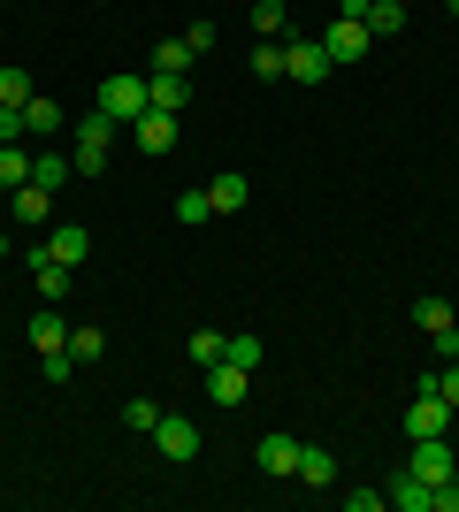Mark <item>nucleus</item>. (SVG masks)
<instances>
[{"label": "nucleus", "mask_w": 459, "mask_h": 512, "mask_svg": "<svg viewBox=\"0 0 459 512\" xmlns=\"http://www.w3.org/2000/svg\"><path fill=\"white\" fill-rule=\"evenodd\" d=\"M146 107H153V92H146V77H131V69L100 85V115H108V123H138Z\"/></svg>", "instance_id": "obj_1"}, {"label": "nucleus", "mask_w": 459, "mask_h": 512, "mask_svg": "<svg viewBox=\"0 0 459 512\" xmlns=\"http://www.w3.org/2000/svg\"><path fill=\"white\" fill-rule=\"evenodd\" d=\"M108 138H115L108 115H85V123H77V146H69V169H77V176H100V169H108Z\"/></svg>", "instance_id": "obj_2"}, {"label": "nucleus", "mask_w": 459, "mask_h": 512, "mask_svg": "<svg viewBox=\"0 0 459 512\" xmlns=\"http://www.w3.org/2000/svg\"><path fill=\"white\" fill-rule=\"evenodd\" d=\"M153 451H161L169 467H192L199 459V428L184 421V413H161V421H153Z\"/></svg>", "instance_id": "obj_3"}, {"label": "nucleus", "mask_w": 459, "mask_h": 512, "mask_svg": "<svg viewBox=\"0 0 459 512\" xmlns=\"http://www.w3.org/2000/svg\"><path fill=\"white\" fill-rule=\"evenodd\" d=\"M414 474L437 490V482H452L459 459H452V436H414Z\"/></svg>", "instance_id": "obj_4"}, {"label": "nucleus", "mask_w": 459, "mask_h": 512, "mask_svg": "<svg viewBox=\"0 0 459 512\" xmlns=\"http://www.w3.org/2000/svg\"><path fill=\"white\" fill-rule=\"evenodd\" d=\"M299 451H306L299 436H284V428H268L253 459H261V474H276V482H291V474H299Z\"/></svg>", "instance_id": "obj_5"}, {"label": "nucleus", "mask_w": 459, "mask_h": 512, "mask_svg": "<svg viewBox=\"0 0 459 512\" xmlns=\"http://www.w3.org/2000/svg\"><path fill=\"white\" fill-rule=\"evenodd\" d=\"M322 46H329V62H360V54L375 46V31H368V23H352V16H337L322 31Z\"/></svg>", "instance_id": "obj_6"}, {"label": "nucleus", "mask_w": 459, "mask_h": 512, "mask_svg": "<svg viewBox=\"0 0 459 512\" xmlns=\"http://www.w3.org/2000/svg\"><path fill=\"white\" fill-rule=\"evenodd\" d=\"M23 130H31V138H46V146H54V138H62V130H69L62 100H54V92H31V100H23Z\"/></svg>", "instance_id": "obj_7"}, {"label": "nucleus", "mask_w": 459, "mask_h": 512, "mask_svg": "<svg viewBox=\"0 0 459 512\" xmlns=\"http://www.w3.org/2000/svg\"><path fill=\"white\" fill-rule=\"evenodd\" d=\"M329 69H337V62H329L322 39H291V69H284V77H299V85H329Z\"/></svg>", "instance_id": "obj_8"}, {"label": "nucleus", "mask_w": 459, "mask_h": 512, "mask_svg": "<svg viewBox=\"0 0 459 512\" xmlns=\"http://www.w3.org/2000/svg\"><path fill=\"white\" fill-rule=\"evenodd\" d=\"M383 505H391V512H429V505H437V490L406 467V474H391V482H383Z\"/></svg>", "instance_id": "obj_9"}, {"label": "nucleus", "mask_w": 459, "mask_h": 512, "mask_svg": "<svg viewBox=\"0 0 459 512\" xmlns=\"http://www.w3.org/2000/svg\"><path fill=\"white\" fill-rule=\"evenodd\" d=\"M39 253L69 260V268H85V253H92V230H85V222H54V230H46V245H39Z\"/></svg>", "instance_id": "obj_10"}, {"label": "nucleus", "mask_w": 459, "mask_h": 512, "mask_svg": "<svg viewBox=\"0 0 459 512\" xmlns=\"http://www.w3.org/2000/svg\"><path fill=\"white\" fill-rule=\"evenodd\" d=\"M31 276H39V299H54V306H62V299H69V283H77V268H69V260H54V253H39V245H31Z\"/></svg>", "instance_id": "obj_11"}, {"label": "nucleus", "mask_w": 459, "mask_h": 512, "mask_svg": "<svg viewBox=\"0 0 459 512\" xmlns=\"http://www.w3.org/2000/svg\"><path fill=\"white\" fill-rule=\"evenodd\" d=\"M31 352H39V360L69 352V321H62V306H54V299H46V314H31Z\"/></svg>", "instance_id": "obj_12"}, {"label": "nucleus", "mask_w": 459, "mask_h": 512, "mask_svg": "<svg viewBox=\"0 0 459 512\" xmlns=\"http://www.w3.org/2000/svg\"><path fill=\"white\" fill-rule=\"evenodd\" d=\"M138 153H169L176 146V130H184V123H176V115H161V107H146V115H138Z\"/></svg>", "instance_id": "obj_13"}, {"label": "nucleus", "mask_w": 459, "mask_h": 512, "mask_svg": "<svg viewBox=\"0 0 459 512\" xmlns=\"http://www.w3.org/2000/svg\"><path fill=\"white\" fill-rule=\"evenodd\" d=\"M299 482H306V490H337V451H329V444H306L299 451Z\"/></svg>", "instance_id": "obj_14"}, {"label": "nucleus", "mask_w": 459, "mask_h": 512, "mask_svg": "<svg viewBox=\"0 0 459 512\" xmlns=\"http://www.w3.org/2000/svg\"><path fill=\"white\" fill-rule=\"evenodd\" d=\"M207 398H215L222 413H230V406H245V367L215 360V367H207Z\"/></svg>", "instance_id": "obj_15"}, {"label": "nucleus", "mask_w": 459, "mask_h": 512, "mask_svg": "<svg viewBox=\"0 0 459 512\" xmlns=\"http://www.w3.org/2000/svg\"><path fill=\"white\" fill-rule=\"evenodd\" d=\"M46 207H54V192H46V184H16V192H8V214H16L23 230H39Z\"/></svg>", "instance_id": "obj_16"}, {"label": "nucleus", "mask_w": 459, "mask_h": 512, "mask_svg": "<svg viewBox=\"0 0 459 512\" xmlns=\"http://www.w3.org/2000/svg\"><path fill=\"white\" fill-rule=\"evenodd\" d=\"M146 92H153V107H161V115H184V100H192V85H184L176 69H153Z\"/></svg>", "instance_id": "obj_17"}, {"label": "nucleus", "mask_w": 459, "mask_h": 512, "mask_svg": "<svg viewBox=\"0 0 459 512\" xmlns=\"http://www.w3.org/2000/svg\"><path fill=\"white\" fill-rule=\"evenodd\" d=\"M69 176H77V169H69V153H54V146H39V153H31V184H46V192H62Z\"/></svg>", "instance_id": "obj_18"}, {"label": "nucleus", "mask_w": 459, "mask_h": 512, "mask_svg": "<svg viewBox=\"0 0 459 512\" xmlns=\"http://www.w3.org/2000/svg\"><path fill=\"white\" fill-rule=\"evenodd\" d=\"M245 199H253V184H245L238 169H230V176H215V184H207V207H215V214H238Z\"/></svg>", "instance_id": "obj_19"}, {"label": "nucleus", "mask_w": 459, "mask_h": 512, "mask_svg": "<svg viewBox=\"0 0 459 512\" xmlns=\"http://www.w3.org/2000/svg\"><path fill=\"white\" fill-rule=\"evenodd\" d=\"M375 31V39H398L406 31V0H368V16H360Z\"/></svg>", "instance_id": "obj_20"}, {"label": "nucleus", "mask_w": 459, "mask_h": 512, "mask_svg": "<svg viewBox=\"0 0 459 512\" xmlns=\"http://www.w3.org/2000/svg\"><path fill=\"white\" fill-rule=\"evenodd\" d=\"M284 69H291V46L284 39H261V46H253V77H284Z\"/></svg>", "instance_id": "obj_21"}, {"label": "nucleus", "mask_w": 459, "mask_h": 512, "mask_svg": "<svg viewBox=\"0 0 459 512\" xmlns=\"http://www.w3.org/2000/svg\"><path fill=\"white\" fill-rule=\"evenodd\" d=\"M414 321H421V329H429V337H444V329H459L452 299H421V306H414Z\"/></svg>", "instance_id": "obj_22"}, {"label": "nucleus", "mask_w": 459, "mask_h": 512, "mask_svg": "<svg viewBox=\"0 0 459 512\" xmlns=\"http://www.w3.org/2000/svg\"><path fill=\"white\" fill-rule=\"evenodd\" d=\"M284 23H291L284 0H253V31H261V39H284Z\"/></svg>", "instance_id": "obj_23"}, {"label": "nucleus", "mask_w": 459, "mask_h": 512, "mask_svg": "<svg viewBox=\"0 0 459 512\" xmlns=\"http://www.w3.org/2000/svg\"><path fill=\"white\" fill-rule=\"evenodd\" d=\"M16 184H31V153H23V146H0V192H16Z\"/></svg>", "instance_id": "obj_24"}, {"label": "nucleus", "mask_w": 459, "mask_h": 512, "mask_svg": "<svg viewBox=\"0 0 459 512\" xmlns=\"http://www.w3.org/2000/svg\"><path fill=\"white\" fill-rule=\"evenodd\" d=\"M222 360H230V367H245V375H253V367H261V337H253V329H238V337L222 344Z\"/></svg>", "instance_id": "obj_25"}, {"label": "nucleus", "mask_w": 459, "mask_h": 512, "mask_svg": "<svg viewBox=\"0 0 459 512\" xmlns=\"http://www.w3.org/2000/svg\"><path fill=\"white\" fill-rule=\"evenodd\" d=\"M31 92H39V85H31V69H16V62L0 69V107H23Z\"/></svg>", "instance_id": "obj_26"}, {"label": "nucleus", "mask_w": 459, "mask_h": 512, "mask_svg": "<svg viewBox=\"0 0 459 512\" xmlns=\"http://www.w3.org/2000/svg\"><path fill=\"white\" fill-rule=\"evenodd\" d=\"M100 352H108V337H100L92 321H85V329H69V360H77V367H85V360H100Z\"/></svg>", "instance_id": "obj_27"}, {"label": "nucleus", "mask_w": 459, "mask_h": 512, "mask_svg": "<svg viewBox=\"0 0 459 512\" xmlns=\"http://www.w3.org/2000/svg\"><path fill=\"white\" fill-rule=\"evenodd\" d=\"M153 69H176V77H184V69H192V46H184V39H161V46H153Z\"/></svg>", "instance_id": "obj_28"}, {"label": "nucleus", "mask_w": 459, "mask_h": 512, "mask_svg": "<svg viewBox=\"0 0 459 512\" xmlns=\"http://www.w3.org/2000/svg\"><path fill=\"white\" fill-rule=\"evenodd\" d=\"M207 214H215V207H207V192H176V222H184V230H199Z\"/></svg>", "instance_id": "obj_29"}, {"label": "nucleus", "mask_w": 459, "mask_h": 512, "mask_svg": "<svg viewBox=\"0 0 459 512\" xmlns=\"http://www.w3.org/2000/svg\"><path fill=\"white\" fill-rule=\"evenodd\" d=\"M222 344H230V337H215V329H192V360H199V367H215V360H222Z\"/></svg>", "instance_id": "obj_30"}, {"label": "nucleus", "mask_w": 459, "mask_h": 512, "mask_svg": "<svg viewBox=\"0 0 459 512\" xmlns=\"http://www.w3.org/2000/svg\"><path fill=\"white\" fill-rule=\"evenodd\" d=\"M429 390H437L444 406H452V413H459V367H429Z\"/></svg>", "instance_id": "obj_31"}, {"label": "nucleus", "mask_w": 459, "mask_h": 512, "mask_svg": "<svg viewBox=\"0 0 459 512\" xmlns=\"http://www.w3.org/2000/svg\"><path fill=\"white\" fill-rule=\"evenodd\" d=\"M153 421H161V406H153V398H131V406H123V428H146V436H153Z\"/></svg>", "instance_id": "obj_32"}, {"label": "nucleus", "mask_w": 459, "mask_h": 512, "mask_svg": "<svg viewBox=\"0 0 459 512\" xmlns=\"http://www.w3.org/2000/svg\"><path fill=\"white\" fill-rule=\"evenodd\" d=\"M31 130H23V107H0V146H23Z\"/></svg>", "instance_id": "obj_33"}, {"label": "nucleus", "mask_w": 459, "mask_h": 512, "mask_svg": "<svg viewBox=\"0 0 459 512\" xmlns=\"http://www.w3.org/2000/svg\"><path fill=\"white\" fill-rule=\"evenodd\" d=\"M429 512H459V474H452V482H437V505H429Z\"/></svg>", "instance_id": "obj_34"}, {"label": "nucleus", "mask_w": 459, "mask_h": 512, "mask_svg": "<svg viewBox=\"0 0 459 512\" xmlns=\"http://www.w3.org/2000/svg\"><path fill=\"white\" fill-rule=\"evenodd\" d=\"M0 260H8V230H0Z\"/></svg>", "instance_id": "obj_35"}, {"label": "nucleus", "mask_w": 459, "mask_h": 512, "mask_svg": "<svg viewBox=\"0 0 459 512\" xmlns=\"http://www.w3.org/2000/svg\"><path fill=\"white\" fill-rule=\"evenodd\" d=\"M444 8H452V16H459V0H444Z\"/></svg>", "instance_id": "obj_36"}]
</instances>
